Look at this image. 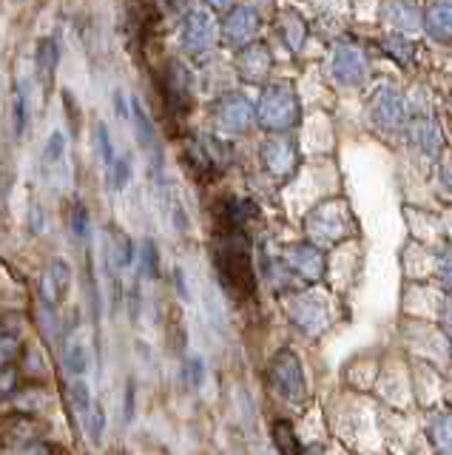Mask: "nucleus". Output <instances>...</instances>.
<instances>
[{
	"mask_svg": "<svg viewBox=\"0 0 452 455\" xmlns=\"http://www.w3.org/2000/svg\"><path fill=\"white\" fill-rule=\"evenodd\" d=\"M290 316L307 333H319L321 327H328V307L321 305L319 296H299L290 302Z\"/></svg>",
	"mask_w": 452,
	"mask_h": 455,
	"instance_id": "nucleus-23",
	"label": "nucleus"
},
{
	"mask_svg": "<svg viewBox=\"0 0 452 455\" xmlns=\"http://www.w3.org/2000/svg\"><path fill=\"white\" fill-rule=\"evenodd\" d=\"M129 180H131V160L129 156H120V160H115V165H111V188L123 191L125 185H129Z\"/></svg>",
	"mask_w": 452,
	"mask_h": 455,
	"instance_id": "nucleus-36",
	"label": "nucleus"
},
{
	"mask_svg": "<svg viewBox=\"0 0 452 455\" xmlns=\"http://www.w3.org/2000/svg\"><path fill=\"white\" fill-rule=\"evenodd\" d=\"M194 80H191V71L182 66V63H171L165 71V100L177 114H188L191 103H194Z\"/></svg>",
	"mask_w": 452,
	"mask_h": 455,
	"instance_id": "nucleus-18",
	"label": "nucleus"
},
{
	"mask_svg": "<svg viewBox=\"0 0 452 455\" xmlns=\"http://www.w3.org/2000/svg\"><path fill=\"white\" fill-rule=\"evenodd\" d=\"M427 433L438 455H452V412H435L427 424Z\"/></svg>",
	"mask_w": 452,
	"mask_h": 455,
	"instance_id": "nucleus-26",
	"label": "nucleus"
},
{
	"mask_svg": "<svg viewBox=\"0 0 452 455\" xmlns=\"http://www.w3.org/2000/svg\"><path fill=\"white\" fill-rule=\"evenodd\" d=\"M305 231L310 242L319 248H328L342 242L347 236L356 234V225H353V211L347 205L345 196H324L307 211L305 220Z\"/></svg>",
	"mask_w": 452,
	"mask_h": 455,
	"instance_id": "nucleus-4",
	"label": "nucleus"
},
{
	"mask_svg": "<svg viewBox=\"0 0 452 455\" xmlns=\"http://www.w3.org/2000/svg\"><path fill=\"white\" fill-rule=\"evenodd\" d=\"M217 213H219L222 228L245 231V225L259 217V205L253 203V199H245V196H225L217 205Z\"/></svg>",
	"mask_w": 452,
	"mask_h": 455,
	"instance_id": "nucleus-21",
	"label": "nucleus"
},
{
	"mask_svg": "<svg viewBox=\"0 0 452 455\" xmlns=\"http://www.w3.org/2000/svg\"><path fill=\"white\" fill-rule=\"evenodd\" d=\"M66 137L63 132H52L46 146H44V156H40V171L49 185L54 188H63L66 180H68V165H66Z\"/></svg>",
	"mask_w": 452,
	"mask_h": 455,
	"instance_id": "nucleus-17",
	"label": "nucleus"
},
{
	"mask_svg": "<svg viewBox=\"0 0 452 455\" xmlns=\"http://www.w3.org/2000/svg\"><path fill=\"white\" fill-rule=\"evenodd\" d=\"M449 103H452V94H449Z\"/></svg>",
	"mask_w": 452,
	"mask_h": 455,
	"instance_id": "nucleus-45",
	"label": "nucleus"
},
{
	"mask_svg": "<svg viewBox=\"0 0 452 455\" xmlns=\"http://www.w3.org/2000/svg\"><path fill=\"white\" fill-rule=\"evenodd\" d=\"M103 424H106V419H103V410L97 407V410H94V419H91V438H94V441L103 435Z\"/></svg>",
	"mask_w": 452,
	"mask_h": 455,
	"instance_id": "nucleus-41",
	"label": "nucleus"
},
{
	"mask_svg": "<svg viewBox=\"0 0 452 455\" xmlns=\"http://www.w3.org/2000/svg\"><path fill=\"white\" fill-rule=\"evenodd\" d=\"M407 108H409L407 132H404L407 146L413 148L424 163L435 165L447 154V134H444V128H441V123L432 117L430 108H418L416 103H409V100H407Z\"/></svg>",
	"mask_w": 452,
	"mask_h": 455,
	"instance_id": "nucleus-6",
	"label": "nucleus"
},
{
	"mask_svg": "<svg viewBox=\"0 0 452 455\" xmlns=\"http://www.w3.org/2000/svg\"><path fill=\"white\" fill-rule=\"evenodd\" d=\"M72 231L75 236H86L89 234V211L83 203H75V211H72Z\"/></svg>",
	"mask_w": 452,
	"mask_h": 455,
	"instance_id": "nucleus-38",
	"label": "nucleus"
},
{
	"mask_svg": "<svg viewBox=\"0 0 452 455\" xmlns=\"http://www.w3.org/2000/svg\"><path fill=\"white\" fill-rule=\"evenodd\" d=\"M58 40L52 37H44L37 43V52H35V71H37V83L44 94L52 92V83H54V75H58Z\"/></svg>",
	"mask_w": 452,
	"mask_h": 455,
	"instance_id": "nucleus-24",
	"label": "nucleus"
},
{
	"mask_svg": "<svg viewBox=\"0 0 452 455\" xmlns=\"http://www.w3.org/2000/svg\"><path fill=\"white\" fill-rule=\"evenodd\" d=\"M407 117H409V108H407V97L395 83H376L370 97H367V123H370L373 132L387 140H404L407 132Z\"/></svg>",
	"mask_w": 452,
	"mask_h": 455,
	"instance_id": "nucleus-3",
	"label": "nucleus"
},
{
	"mask_svg": "<svg viewBox=\"0 0 452 455\" xmlns=\"http://www.w3.org/2000/svg\"><path fill=\"white\" fill-rule=\"evenodd\" d=\"M274 441H276V447L282 455H302V447H299V441H296V433H293V427L288 421H276L274 424Z\"/></svg>",
	"mask_w": 452,
	"mask_h": 455,
	"instance_id": "nucleus-29",
	"label": "nucleus"
},
{
	"mask_svg": "<svg viewBox=\"0 0 452 455\" xmlns=\"http://www.w3.org/2000/svg\"><path fill=\"white\" fill-rule=\"evenodd\" d=\"M307 20L302 18V14H296V12H285L279 18V37H282V43L288 46V52H293V54H299L302 49H305V43H307Z\"/></svg>",
	"mask_w": 452,
	"mask_h": 455,
	"instance_id": "nucleus-25",
	"label": "nucleus"
},
{
	"mask_svg": "<svg viewBox=\"0 0 452 455\" xmlns=\"http://www.w3.org/2000/svg\"><path fill=\"white\" fill-rule=\"evenodd\" d=\"M302 455H324V452H321V447H307V450H302Z\"/></svg>",
	"mask_w": 452,
	"mask_h": 455,
	"instance_id": "nucleus-44",
	"label": "nucleus"
},
{
	"mask_svg": "<svg viewBox=\"0 0 452 455\" xmlns=\"http://www.w3.org/2000/svg\"><path fill=\"white\" fill-rule=\"evenodd\" d=\"M262 165L274 180H290L299 171V146L288 134H271L262 142Z\"/></svg>",
	"mask_w": 452,
	"mask_h": 455,
	"instance_id": "nucleus-10",
	"label": "nucleus"
},
{
	"mask_svg": "<svg viewBox=\"0 0 452 455\" xmlns=\"http://www.w3.org/2000/svg\"><path fill=\"white\" fill-rule=\"evenodd\" d=\"M18 455H52V447L46 441H32V444H26Z\"/></svg>",
	"mask_w": 452,
	"mask_h": 455,
	"instance_id": "nucleus-40",
	"label": "nucleus"
},
{
	"mask_svg": "<svg viewBox=\"0 0 452 455\" xmlns=\"http://www.w3.org/2000/svg\"><path fill=\"white\" fill-rule=\"evenodd\" d=\"M18 353H20V339L15 333L0 336V370H6L12 362H15Z\"/></svg>",
	"mask_w": 452,
	"mask_h": 455,
	"instance_id": "nucleus-35",
	"label": "nucleus"
},
{
	"mask_svg": "<svg viewBox=\"0 0 452 455\" xmlns=\"http://www.w3.org/2000/svg\"><path fill=\"white\" fill-rule=\"evenodd\" d=\"M214 123H217V132L222 134H248L250 125L257 123V108L253 103L239 92H228L217 100L214 106Z\"/></svg>",
	"mask_w": 452,
	"mask_h": 455,
	"instance_id": "nucleus-9",
	"label": "nucleus"
},
{
	"mask_svg": "<svg viewBox=\"0 0 452 455\" xmlns=\"http://www.w3.org/2000/svg\"><path fill=\"white\" fill-rule=\"evenodd\" d=\"M115 111H117V117H131V108H125L123 92H115Z\"/></svg>",
	"mask_w": 452,
	"mask_h": 455,
	"instance_id": "nucleus-42",
	"label": "nucleus"
},
{
	"mask_svg": "<svg viewBox=\"0 0 452 455\" xmlns=\"http://www.w3.org/2000/svg\"><path fill=\"white\" fill-rule=\"evenodd\" d=\"M86 367H89V359H86V347L80 345V341H75V345H68L66 350V370L68 373H86Z\"/></svg>",
	"mask_w": 452,
	"mask_h": 455,
	"instance_id": "nucleus-34",
	"label": "nucleus"
},
{
	"mask_svg": "<svg viewBox=\"0 0 452 455\" xmlns=\"http://www.w3.org/2000/svg\"><path fill=\"white\" fill-rule=\"evenodd\" d=\"M182 49L188 54H205L217 40V23L208 12L194 9L186 14V23H182Z\"/></svg>",
	"mask_w": 452,
	"mask_h": 455,
	"instance_id": "nucleus-13",
	"label": "nucleus"
},
{
	"mask_svg": "<svg viewBox=\"0 0 452 455\" xmlns=\"http://www.w3.org/2000/svg\"><path fill=\"white\" fill-rule=\"evenodd\" d=\"M94 142H97V154H100L103 165H106V168L115 165V160H117V151H115V142H111V134H108V128H106L103 123L97 125Z\"/></svg>",
	"mask_w": 452,
	"mask_h": 455,
	"instance_id": "nucleus-33",
	"label": "nucleus"
},
{
	"mask_svg": "<svg viewBox=\"0 0 452 455\" xmlns=\"http://www.w3.org/2000/svg\"><path fill=\"white\" fill-rule=\"evenodd\" d=\"M302 120L299 94L290 83H271L265 85L257 103V123L271 134H288Z\"/></svg>",
	"mask_w": 452,
	"mask_h": 455,
	"instance_id": "nucleus-5",
	"label": "nucleus"
},
{
	"mask_svg": "<svg viewBox=\"0 0 452 455\" xmlns=\"http://www.w3.org/2000/svg\"><path fill=\"white\" fill-rule=\"evenodd\" d=\"M26 125H29V103H26V92L18 89L15 94V134L23 137Z\"/></svg>",
	"mask_w": 452,
	"mask_h": 455,
	"instance_id": "nucleus-37",
	"label": "nucleus"
},
{
	"mask_svg": "<svg viewBox=\"0 0 452 455\" xmlns=\"http://www.w3.org/2000/svg\"><path fill=\"white\" fill-rule=\"evenodd\" d=\"M378 49H381V54L390 57V60L404 71H413L418 57H421L418 43L409 35H401V32H387L378 40Z\"/></svg>",
	"mask_w": 452,
	"mask_h": 455,
	"instance_id": "nucleus-20",
	"label": "nucleus"
},
{
	"mask_svg": "<svg viewBox=\"0 0 452 455\" xmlns=\"http://www.w3.org/2000/svg\"><path fill=\"white\" fill-rule=\"evenodd\" d=\"M271 71V52L265 43H248L245 49H239V75L248 83H262Z\"/></svg>",
	"mask_w": 452,
	"mask_h": 455,
	"instance_id": "nucleus-22",
	"label": "nucleus"
},
{
	"mask_svg": "<svg viewBox=\"0 0 452 455\" xmlns=\"http://www.w3.org/2000/svg\"><path fill=\"white\" fill-rule=\"evenodd\" d=\"M376 18L385 23L390 32H401V35L421 32V4L418 0H381Z\"/></svg>",
	"mask_w": 452,
	"mask_h": 455,
	"instance_id": "nucleus-11",
	"label": "nucleus"
},
{
	"mask_svg": "<svg viewBox=\"0 0 452 455\" xmlns=\"http://www.w3.org/2000/svg\"><path fill=\"white\" fill-rule=\"evenodd\" d=\"M435 188L447 203H452V156L444 154L441 160L435 163Z\"/></svg>",
	"mask_w": 452,
	"mask_h": 455,
	"instance_id": "nucleus-31",
	"label": "nucleus"
},
{
	"mask_svg": "<svg viewBox=\"0 0 452 455\" xmlns=\"http://www.w3.org/2000/svg\"><path fill=\"white\" fill-rule=\"evenodd\" d=\"M182 163L194 174V180L210 182L231 165V146L214 134L191 137L186 142V148H182Z\"/></svg>",
	"mask_w": 452,
	"mask_h": 455,
	"instance_id": "nucleus-7",
	"label": "nucleus"
},
{
	"mask_svg": "<svg viewBox=\"0 0 452 455\" xmlns=\"http://www.w3.org/2000/svg\"><path fill=\"white\" fill-rule=\"evenodd\" d=\"M72 402H75V407L86 416L89 412V407H91V398H89V387L83 381H75L72 384Z\"/></svg>",
	"mask_w": 452,
	"mask_h": 455,
	"instance_id": "nucleus-39",
	"label": "nucleus"
},
{
	"mask_svg": "<svg viewBox=\"0 0 452 455\" xmlns=\"http://www.w3.org/2000/svg\"><path fill=\"white\" fill-rule=\"evenodd\" d=\"M267 376H271V384L279 390L282 398H288L290 404H302L307 398V381H305V370L299 355L293 350L282 347L271 364H267Z\"/></svg>",
	"mask_w": 452,
	"mask_h": 455,
	"instance_id": "nucleus-8",
	"label": "nucleus"
},
{
	"mask_svg": "<svg viewBox=\"0 0 452 455\" xmlns=\"http://www.w3.org/2000/svg\"><path fill=\"white\" fill-rule=\"evenodd\" d=\"M139 270H143V276H148V279L160 276V253L151 239H146L143 248H139Z\"/></svg>",
	"mask_w": 452,
	"mask_h": 455,
	"instance_id": "nucleus-32",
	"label": "nucleus"
},
{
	"mask_svg": "<svg viewBox=\"0 0 452 455\" xmlns=\"http://www.w3.org/2000/svg\"><path fill=\"white\" fill-rule=\"evenodd\" d=\"M131 123H134L139 148H143V154L151 160V171L160 174L163 171V142H160L157 128H154L151 114L146 111V106L139 103V100H131Z\"/></svg>",
	"mask_w": 452,
	"mask_h": 455,
	"instance_id": "nucleus-14",
	"label": "nucleus"
},
{
	"mask_svg": "<svg viewBox=\"0 0 452 455\" xmlns=\"http://www.w3.org/2000/svg\"><path fill=\"white\" fill-rule=\"evenodd\" d=\"M421 32L438 46H452V0H427L421 6Z\"/></svg>",
	"mask_w": 452,
	"mask_h": 455,
	"instance_id": "nucleus-16",
	"label": "nucleus"
},
{
	"mask_svg": "<svg viewBox=\"0 0 452 455\" xmlns=\"http://www.w3.org/2000/svg\"><path fill=\"white\" fill-rule=\"evenodd\" d=\"M285 265L305 282H316L328 270V259H324L321 248L313 245V242H296V245H290L285 251Z\"/></svg>",
	"mask_w": 452,
	"mask_h": 455,
	"instance_id": "nucleus-15",
	"label": "nucleus"
},
{
	"mask_svg": "<svg viewBox=\"0 0 452 455\" xmlns=\"http://www.w3.org/2000/svg\"><path fill=\"white\" fill-rule=\"evenodd\" d=\"M214 267L222 282V288L248 299L257 293V274H253V259H250V242L245 231H231L222 228V234L214 242Z\"/></svg>",
	"mask_w": 452,
	"mask_h": 455,
	"instance_id": "nucleus-1",
	"label": "nucleus"
},
{
	"mask_svg": "<svg viewBox=\"0 0 452 455\" xmlns=\"http://www.w3.org/2000/svg\"><path fill=\"white\" fill-rule=\"evenodd\" d=\"M262 26V14L253 6H234L231 14L222 23V37L231 49H245L248 43L257 40Z\"/></svg>",
	"mask_w": 452,
	"mask_h": 455,
	"instance_id": "nucleus-12",
	"label": "nucleus"
},
{
	"mask_svg": "<svg viewBox=\"0 0 452 455\" xmlns=\"http://www.w3.org/2000/svg\"><path fill=\"white\" fill-rule=\"evenodd\" d=\"M68 288H72V267H68L63 259H54L44 270V276H40V296H44V302L49 307H54V305L66 302Z\"/></svg>",
	"mask_w": 452,
	"mask_h": 455,
	"instance_id": "nucleus-19",
	"label": "nucleus"
},
{
	"mask_svg": "<svg viewBox=\"0 0 452 455\" xmlns=\"http://www.w3.org/2000/svg\"><path fill=\"white\" fill-rule=\"evenodd\" d=\"M108 251H111V262H115V267H129L134 262V245L123 231H115V239H111Z\"/></svg>",
	"mask_w": 452,
	"mask_h": 455,
	"instance_id": "nucleus-30",
	"label": "nucleus"
},
{
	"mask_svg": "<svg viewBox=\"0 0 452 455\" xmlns=\"http://www.w3.org/2000/svg\"><path fill=\"white\" fill-rule=\"evenodd\" d=\"M435 276H438V284H441V291L452 296V242H444L435 253Z\"/></svg>",
	"mask_w": 452,
	"mask_h": 455,
	"instance_id": "nucleus-27",
	"label": "nucleus"
},
{
	"mask_svg": "<svg viewBox=\"0 0 452 455\" xmlns=\"http://www.w3.org/2000/svg\"><path fill=\"white\" fill-rule=\"evenodd\" d=\"M205 4L210 6V9H234V4H236V0H205Z\"/></svg>",
	"mask_w": 452,
	"mask_h": 455,
	"instance_id": "nucleus-43",
	"label": "nucleus"
},
{
	"mask_svg": "<svg viewBox=\"0 0 452 455\" xmlns=\"http://www.w3.org/2000/svg\"><path fill=\"white\" fill-rule=\"evenodd\" d=\"M328 83L342 92H361L373 77V60L361 43H353L345 37H336L330 46L328 63H324Z\"/></svg>",
	"mask_w": 452,
	"mask_h": 455,
	"instance_id": "nucleus-2",
	"label": "nucleus"
},
{
	"mask_svg": "<svg viewBox=\"0 0 452 455\" xmlns=\"http://www.w3.org/2000/svg\"><path fill=\"white\" fill-rule=\"evenodd\" d=\"M324 26H342L347 20V0H313Z\"/></svg>",
	"mask_w": 452,
	"mask_h": 455,
	"instance_id": "nucleus-28",
	"label": "nucleus"
}]
</instances>
